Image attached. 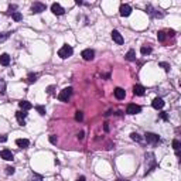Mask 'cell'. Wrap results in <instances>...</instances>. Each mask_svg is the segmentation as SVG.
Returning a JSON list of instances; mask_svg holds the SVG:
<instances>
[{"label":"cell","instance_id":"15","mask_svg":"<svg viewBox=\"0 0 181 181\" xmlns=\"http://www.w3.org/2000/svg\"><path fill=\"white\" fill-rule=\"evenodd\" d=\"M16 144L19 146V147H21V149H27L30 146V142L27 139H17Z\"/></svg>","mask_w":181,"mask_h":181},{"label":"cell","instance_id":"23","mask_svg":"<svg viewBox=\"0 0 181 181\" xmlns=\"http://www.w3.org/2000/svg\"><path fill=\"white\" fill-rule=\"evenodd\" d=\"M166 37H167L166 31H159V33H157V38H159V41L164 43V41H166Z\"/></svg>","mask_w":181,"mask_h":181},{"label":"cell","instance_id":"34","mask_svg":"<svg viewBox=\"0 0 181 181\" xmlns=\"http://www.w3.org/2000/svg\"><path fill=\"white\" fill-rule=\"evenodd\" d=\"M160 118H161L163 120H169V115H167L166 112H161V113H160Z\"/></svg>","mask_w":181,"mask_h":181},{"label":"cell","instance_id":"38","mask_svg":"<svg viewBox=\"0 0 181 181\" xmlns=\"http://www.w3.org/2000/svg\"><path fill=\"white\" fill-rule=\"evenodd\" d=\"M7 140V136H0V142L3 143V142H6Z\"/></svg>","mask_w":181,"mask_h":181},{"label":"cell","instance_id":"2","mask_svg":"<svg viewBox=\"0 0 181 181\" xmlns=\"http://www.w3.org/2000/svg\"><path fill=\"white\" fill-rule=\"evenodd\" d=\"M72 53H74V50H72V47L68 44L62 45L61 48H60V51H58V57L62 58V60H67L68 57H71L72 55Z\"/></svg>","mask_w":181,"mask_h":181},{"label":"cell","instance_id":"25","mask_svg":"<svg viewBox=\"0 0 181 181\" xmlns=\"http://www.w3.org/2000/svg\"><path fill=\"white\" fill-rule=\"evenodd\" d=\"M6 92V81L0 78V94H4Z\"/></svg>","mask_w":181,"mask_h":181},{"label":"cell","instance_id":"27","mask_svg":"<svg viewBox=\"0 0 181 181\" xmlns=\"http://www.w3.org/2000/svg\"><path fill=\"white\" fill-rule=\"evenodd\" d=\"M130 137H132V140H135V142H142V139H143V137H142L139 133H132V135H130Z\"/></svg>","mask_w":181,"mask_h":181},{"label":"cell","instance_id":"14","mask_svg":"<svg viewBox=\"0 0 181 181\" xmlns=\"http://www.w3.org/2000/svg\"><path fill=\"white\" fill-rule=\"evenodd\" d=\"M16 118H17V120H19V123H20L21 126H24L26 125L24 119L27 118V113H26V112H16Z\"/></svg>","mask_w":181,"mask_h":181},{"label":"cell","instance_id":"9","mask_svg":"<svg viewBox=\"0 0 181 181\" xmlns=\"http://www.w3.org/2000/svg\"><path fill=\"white\" fill-rule=\"evenodd\" d=\"M112 40H113L116 44H119V45H122L125 43L123 37H122V34H120L118 30H113V31H112Z\"/></svg>","mask_w":181,"mask_h":181},{"label":"cell","instance_id":"42","mask_svg":"<svg viewBox=\"0 0 181 181\" xmlns=\"http://www.w3.org/2000/svg\"><path fill=\"white\" fill-rule=\"evenodd\" d=\"M14 9H16V6H14V4H13V6H10V7H9V10H10V12H12V10H14Z\"/></svg>","mask_w":181,"mask_h":181},{"label":"cell","instance_id":"8","mask_svg":"<svg viewBox=\"0 0 181 181\" xmlns=\"http://www.w3.org/2000/svg\"><path fill=\"white\" fill-rule=\"evenodd\" d=\"M120 16L122 17H129L130 16V13H132V7L129 6V4H120Z\"/></svg>","mask_w":181,"mask_h":181},{"label":"cell","instance_id":"3","mask_svg":"<svg viewBox=\"0 0 181 181\" xmlns=\"http://www.w3.org/2000/svg\"><path fill=\"white\" fill-rule=\"evenodd\" d=\"M71 95H72V88L71 87L64 88V89L58 94V99H60L61 102H68V99L71 98Z\"/></svg>","mask_w":181,"mask_h":181},{"label":"cell","instance_id":"20","mask_svg":"<svg viewBox=\"0 0 181 181\" xmlns=\"http://www.w3.org/2000/svg\"><path fill=\"white\" fill-rule=\"evenodd\" d=\"M126 60H128V61H135V60H136L135 50H129L128 54H126Z\"/></svg>","mask_w":181,"mask_h":181},{"label":"cell","instance_id":"10","mask_svg":"<svg viewBox=\"0 0 181 181\" xmlns=\"http://www.w3.org/2000/svg\"><path fill=\"white\" fill-rule=\"evenodd\" d=\"M146 10H147V13L150 14L152 17H154V19H161V17L164 16L163 13H159L156 10V9H153L152 7V4H147V7H146Z\"/></svg>","mask_w":181,"mask_h":181},{"label":"cell","instance_id":"17","mask_svg":"<svg viewBox=\"0 0 181 181\" xmlns=\"http://www.w3.org/2000/svg\"><path fill=\"white\" fill-rule=\"evenodd\" d=\"M115 96H116V99H125V96H126V90L122 89V88H116L115 89Z\"/></svg>","mask_w":181,"mask_h":181},{"label":"cell","instance_id":"19","mask_svg":"<svg viewBox=\"0 0 181 181\" xmlns=\"http://www.w3.org/2000/svg\"><path fill=\"white\" fill-rule=\"evenodd\" d=\"M19 106H20L23 111H30V109L33 108V105L30 102H27V101H21V102H19Z\"/></svg>","mask_w":181,"mask_h":181},{"label":"cell","instance_id":"12","mask_svg":"<svg viewBox=\"0 0 181 181\" xmlns=\"http://www.w3.org/2000/svg\"><path fill=\"white\" fill-rule=\"evenodd\" d=\"M0 156H2L3 160H7V161H12L13 159H14V154H13L10 150H7V149L2 150V152H0Z\"/></svg>","mask_w":181,"mask_h":181},{"label":"cell","instance_id":"32","mask_svg":"<svg viewBox=\"0 0 181 181\" xmlns=\"http://www.w3.org/2000/svg\"><path fill=\"white\" fill-rule=\"evenodd\" d=\"M31 181H43V177L41 176H38V174H34L33 178H31Z\"/></svg>","mask_w":181,"mask_h":181},{"label":"cell","instance_id":"21","mask_svg":"<svg viewBox=\"0 0 181 181\" xmlns=\"http://www.w3.org/2000/svg\"><path fill=\"white\" fill-rule=\"evenodd\" d=\"M152 47H147V45H143L142 48H140V53L143 54V55H149V54H152Z\"/></svg>","mask_w":181,"mask_h":181},{"label":"cell","instance_id":"22","mask_svg":"<svg viewBox=\"0 0 181 181\" xmlns=\"http://www.w3.org/2000/svg\"><path fill=\"white\" fill-rule=\"evenodd\" d=\"M37 78H38L37 74H29V77H27V84H34L37 81Z\"/></svg>","mask_w":181,"mask_h":181},{"label":"cell","instance_id":"29","mask_svg":"<svg viewBox=\"0 0 181 181\" xmlns=\"http://www.w3.org/2000/svg\"><path fill=\"white\" fill-rule=\"evenodd\" d=\"M75 120H77V122H82L84 120V115H82V112H77V113H75Z\"/></svg>","mask_w":181,"mask_h":181},{"label":"cell","instance_id":"31","mask_svg":"<svg viewBox=\"0 0 181 181\" xmlns=\"http://www.w3.org/2000/svg\"><path fill=\"white\" fill-rule=\"evenodd\" d=\"M6 174H7V176H13V174H14V169H13V167H10V166H9V167H6Z\"/></svg>","mask_w":181,"mask_h":181},{"label":"cell","instance_id":"16","mask_svg":"<svg viewBox=\"0 0 181 181\" xmlns=\"http://www.w3.org/2000/svg\"><path fill=\"white\" fill-rule=\"evenodd\" d=\"M0 64L4 67H7L9 64H10V55H9V54H2V55H0Z\"/></svg>","mask_w":181,"mask_h":181},{"label":"cell","instance_id":"5","mask_svg":"<svg viewBox=\"0 0 181 181\" xmlns=\"http://www.w3.org/2000/svg\"><path fill=\"white\" fill-rule=\"evenodd\" d=\"M144 139L147 140L149 143L156 144V143H159V142H160V136L156 135V133H150V132H147L146 135H144Z\"/></svg>","mask_w":181,"mask_h":181},{"label":"cell","instance_id":"24","mask_svg":"<svg viewBox=\"0 0 181 181\" xmlns=\"http://www.w3.org/2000/svg\"><path fill=\"white\" fill-rule=\"evenodd\" d=\"M12 17H13V20H14V21H20L21 19H23L21 13H19V12H13L12 13Z\"/></svg>","mask_w":181,"mask_h":181},{"label":"cell","instance_id":"43","mask_svg":"<svg viewBox=\"0 0 181 181\" xmlns=\"http://www.w3.org/2000/svg\"><path fill=\"white\" fill-rule=\"evenodd\" d=\"M119 181H122V180H119Z\"/></svg>","mask_w":181,"mask_h":181},{"label":"cell","instance_id":"28","mask_svg":"<svg viewBox=\"0 0 181 181\" xmlns=\"http://www.w3.org/2000/svg\"><path fill=\"white\" fill-rule=\"evenodd\" d=\"M36 111H37L41 116H44V115H45V108H44V106H41V105H37V106H36Z\"/></svg>","mask_w":181,"mask_h":181},{"label":"cell","instance_id":"6","mask_svg":"<svg viewBox=\"0 0 181 181\" xmlns=\"http://www.w3.org/2000/svg\"><path fill=\"white\" fill-rule=\"evenodd\" d=\"M140 112H142V108L139 105H136V103H130L126 108V113L128 115H136V113H140Z\"/></svg>","mask_w":181,"mask_h":181},{"label":"cell","instance_id":"36","mask_svg":"<svg viewBox=\"0 0 181 181\" xmlns=\"http://www.w3.org/2000/svg\"><path fill=\"white\" fill-rule=\"evenodd\" d=\"M167 36H170V37H174V36H176V31H174V30H169V31H167Z\"/></svg>","mask_w":181,"mask_h":181},{"label":"cell","instance_id":"41","mask_svg":"<svg viewBox=\"0 0 181 181\" xmlns=\"http://www.w3.org/2000/svg\"><path fill=\"white\" fill-rule=\"evenodd\" d=\"M105 132H109V126H108V123H105Z\"/></svg>","mask_w":181,"mask_h":181},{"label":"cell","instance_id":"37","mask_svg":"<svg viewBox=\"0 0 181 181\" xmlns=\"http://www.w3.org/2000/svg\"><path fill=\"white\" fill-rule=\"evenodd\" d=\"M54 88H55V87H48V88H47V92H48V94H53Z\"/></svg>","mask_w":181,"mask_h":181},{"label":"cell","instance_id":"1","mask_svg":"<svg viewBox=\"0 0 181 181\" xmlns=\"http://www.w3.org/2000/svg\"><path fill=\"white\" fill-rule=\"evenodd\" d=\"M157 167V163L154 160V154L153 153H147L146 154V174L153 171Z\"/></svg>","mask_w":181,"mask_h":181},{"label":"cell","instance_id":"26","mask_svg":"<svg viewBox=\"0 0 181 181\" xmlns=\"http://www.w3.org/2000/svg\"><path fill=\"white\" fill-rule=\"evenodd\" d=\"M180 147H181V143H180V140H173V149L176 150V152H178L180 150Z\"/></svg>","mask_w":181,"mask_h":181},{"label":"cell","instance_id":"18","mask_svg":"<svg viewBox=\"0 0 181 181\" xmlns=\"http://www.w3.org/2000/svg\"><path fill=\"white\" fill-rule=\"evenodd\" d=\"M133 94L137 95V96L144 95V87H142V85H135V87H133Z\"/></svg>","mask_w":181,"mask_h":181},{"label":"cell","instance_id":"11","mask_svg":"<svg viewBox=\"0 0 181 181\" xmlns=\"http://www.w3.org/2000/svg\"><path fill=\"white\" fill-rule=\"evenodd\" d=\"M94 50H90V48H87V50H84L82 53H81V57L85 60V61H90V60H94Z\"/></svg>","mask_w":181,"mask_h":181},{"label":"cell","instance_id":"7","mask_svg":"<svg viewBox=\"0 0 181 181\" xmlns=\"http://www.w3.org/2000/svg\"><path fill=\"white\" fill-rule=\"evenodd\" d=\"M51 12H53L55 16H62V14L65 13V10L62 9V6L60 3H53L51 4Z\"/></svg>","mask_w":181,"mask_h":181},{"label":"cell","instance_id":"13","mask_svg":"<svg viewBox=\"0 0 181 181\" xmlns=\"http://www.w3.org/2000/svg\"><path fill=\"white\" fill-rule=\"evenodd\" d=\"M152 105H153L154 109L159 111V109H163V108H164V101H163L161 98H154L153 99V102H152Z\"/></svg>","mask_w":181,"mask_h":181},{"label":"cell","instance_id":"39","mask_svg":"<svg viewBox=\"0 0 181 181\" xmlns=\"http://www.w3.org/2000/svg\"><path fill=\"white\" fill-rule=\"evenodd\" d=\"M78 139H79V140L84 139V132H79V133H78Z\"/></svg>","mask_w":181,"mask_h":181},{"label":"cell","instance_id":"4","mask_svg":"<svg viewBox=\"0 0 181 181\" xmlns=\"http://www.w3.org/2000/svg\"><path fill=\"white\" fill-rule=\"evenodd\" d=\"M45 6L44 3H40V2H34L33 6H31V13L33 14H40V13H43L45 10Z\"/></svg>","mask_w":181,"mask_h":181},{"label":"cell","instance_id":"35","mask_svg":"<svg viewBox=\"0 0 181 181\" xmlns=\"http://www.w3.org/2000/svg\"><path fill=\"white\" fill-rule=\"evenodd\" d=\"M50 142H51V143H53V144H55V143H57V136H50Z\"/></svg>","mask_w":181,"mask_h":181},{"label":"cell","instance_id":"40","mask_svg":"<svg viewBox=\"0 0 181 181\" xmlns=\"http://www.w3.org/2000/svg\"><path fill=\"white\" fill-rule=\"evenodd\" d=\"M77 181H87V178L84 177V176H81V177H78V178H77Z\"/></svg>","mask_w":181,"mask_h":181},{"label":"cell","instance_id":"33","mask_svg":"<svg viewBox=\"0 0 181 181\" xmlns=\"http://www.w3.org/2000/svg\"><path fill=\"white\" fill-rule=\"evenodd\" d=\"M159 65H160V67H163V68H164L166 71H170V65H169V64H167V62H160Z\"/></svg>","mask_w":181,"mask_h":181},{"label":"cell","instance_id":"30","mask_svg":"<svg viewBox=\"0 0 181 181\" xmlns=\"http://www.w3.org/2000/svg\"><path fill=\"white\" fill-rule=\"evenodd\" d=\"M10 34H12V33H2V34H0V43L6 41V40L10 37Z\"/></svg>","mask_w":181,"mask_h":181}]
</instances>
